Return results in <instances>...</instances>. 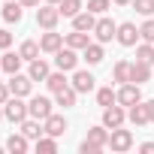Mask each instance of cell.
<instances>
[{
  "mask_svg": "<svg viewBox=\"0 0 154 154\" xmlns=\"http://www.w3.org/2000/svg\"><path fill=\"white\" fill-rule=\"evenodd\" d=\"M0 15H3V21H6V24H18V21L24 18V6L18 3V0H6V3H3V12H0Z\"/></svg>",
  "mask_w": 154,
  "mask_h": 154,
  "instance_id": "16",
  "label": "cell"
},
{
  "mask_svg": "<svg viewBox=\"0 0 154 154\" xmlns=\"http://www.w3.org/2000/svg\"><path fill=\"white\" fill-rule=\"evenodd\" d=\"M139 15H145V18H151L154 15V0H133V3H130Z\"/></svg>",
  "mask_w": 154,
  "mask_h": 154,
  "instance_id": "33",
  "label": "cell"
},
{
  "mask_svg": "<svg viewBox=\"0 0 154 154\" xmlns=\"http://www.w3.org/2000/svg\"><path fill=\"white\" fill-rule=\"evenodd\" d=\"M127 121H130L133 127H145V124H151V121H148V112H145V103L130 106V109H127Z\"/></svg>",
  "mask_w": 154,
  "mask_h": 154,
  "instance_id": "23",
  "label": "cell"
},
{
  "mask_svg": "<svg viewBox=\"0 0 154 154\" xmlns=\"http://www.w3.org/2000/svg\"><path fill=\"white\" fill-rule=\"evenodd\" d=\"M79 151H82V154H100V148H94V145H91V142H85V139H82Z\"/></svg>",
  "mask_w": 154,
  "mask_h": 154,
  "instance_id": "37",
  "label": "cell"
},
{
  "mask_svg": "<svg viewBox=\"0 0 154 154\" xmlns=\"http://www.w3.org/2000/svg\"><path fill=\"white\" fill-rule=\"evenodd\" d=\"M124 121H127V106L112 103V106H106V109H103V127L115 130V127H124Z\"/></svg>",
  "mask_w": 154,
  "mask_h": 154,
  "instance_id": "6",
  "label": "cell"
},
{
  "mask_svg": "<svg viewBox=\"0 0 154 154\" xmlns=\"http://www.w3.org/2000/svg\"><path fill=\"white\" fill-rule=\"evenodd\" d=\"M115 39H118L124 48H133L142 36H139V27H136L133 21H121V24H118V36H115Z\"/></svg>",
  "mask_w": 154,
  "mask_h": 154,
  "instance_id": "10",
  "label": "cell"
},
{
  "mask_svg": "<svg viewBox=\"0 0 154 154\" xmlns=\"http://www.w3.org/2000/svg\"><path fill=\"white\" fill-rule=\"evenodd\" d=\"M63 45H69V48H75V51H85V48L91 45V33H85V30H72V33L63 36Z\"/></svg>",
  "mask_w": 154,
  "mask_h": 154,
  "instance_id": "17",
  "label": "cell"
},
{
  "mask_svg": "<svg viewBox=\"0 0 154 154\" xmlns=\"http://www.w3.org/2000/svg\"><path fill=\"white\" fill-rule=\"evenodd\" d=\"M69 82H66V72L63 69H57V72H48V79H45V88L51 91V94H57L60 88H66Z\"/></svg>",
  "mask_w": 154,
  "mask_h": 154,
  "instance_id": "27",
  "label": "cell"
},
{
  "mask_svg": "<svg viewBox=\"0 0 154 154\" xmlns=\"http://www.w3.org/2000/svg\"><path fill=\"white\" fill-rule=\"evenodd\" d=\"M42 3H54V6H57V3H60V0H42Z\"/></svg>",
  "mask_w": 154,
  "mask_h": 154,
  "instance_id": "43",
  "label": "cell"
},
{
  "mask_svg": "<svg viewBox=\"0 0 154 154\" xmlns=\"http://www.w3.org/2000/svg\"><path fill=\"white\" fill-rule=\"evenodd\" d=\"M130 66H133L130 60H115V66H112V79L121 82V85L130 82Z\"/></svg>",
  "mask_w": 154,
  "mask_h": 154,
  "instance_id": "29",
  "label": "cell"
},
{
  "mask_svg": "<svg viewBox=\"0 0 154 154\" xmlns=\"http://www.w3.org/2000/svg\"><path fill=\"white\" fill-rule=\"evenodd\" d=\"M42 127H45V133H48V136H63V133L69 130L66 118H63V115H57V112H51V115L42 121Z\"/></svg>",
  "mask_w": 154,
  "mask_h": 154,
  "instance_id": "13",
  "label": "cell"
},
{
  "mask_svg": "<svg viewBox=\"0 0 154 154\" xmlns=\"http://www.w3.org/2000/svg\"><path fill=\"white\" fill-rule=\"evenodd\" d=\"M0 69H3V66H0Z\"/></svg>",
  "mask_w": 154,
  "mask_h": 154,
  "instance_id": "45",
  "label": "cell"
},
{
  "mask_svg": "<svg viewBox=\"0 0 154 154\" xmlns=\"http://www.w3.org/2000/svg\"><path fill=\"white\" fill-rule=\"evenodd\" d=\"M39 48H42L45 54L60 51V48H63V33H57V30H45V33L39 36Z\"/></svg>",
  "mask_w": 154,
  "mask_h": 154,
  "instance_id": "12",
  "label": "cell"
},
{
  "mask_svg": "<svg viewBox=\"0 0 154 154\" xmlns=\"http://www.w3.org/2000/svg\"><path fill=\"white\" fill-rule=\"evenodd\" d=\"M112 103H118V91H112V85H106V88H97V106H112Z\"/></svg>",
  "mask_w": 154,
  "mask_h": 154,
  "instance_id": "31",
  "label": "cell"
},
{
  "mask_svg": "<svg viewBox=\"0 0 154 154\" xmlns=\"http://www.w3.org/2000/svg\"><path fill=\"white\" fill-rule=\"evenodd\" d=\"M94 36H97V42H112L115 36H118V24L109 18V15H100L97 18V24H94Z\"/></svg>",
  "mask_w": 154,
  "mask_h": 154,
  "instance_id": "4",
  "label": "cell"
},
{
  "mask_svg": "<svg viewBox=\"0 0 154 154\" xmlns=\"http://www.w3.org/2000/svg\"><path fill=\"white\" fill-rule=\"evenodd\" d=\"M18 3H21V6H24V9H36V6H39V3H42V0H18Z\"/></svg>",
  "mask_w": 154,
  "mask_h": 154,
  "instance_id": "40",
  "label": "cell"
},
{
  "mask_svg": "<svg viewBox=\"0 0 154 154\" xmlns=\"http://www.w3.org/2000/svg\"><path fill=\"white\" fill-rule=\"evenodd\" d=\"M139 36H142L145 42H154V18H145V21L139 24Z\"/></svg>",
  "mask_w": 154,
  "mask_h": 154,
  "instance_id": "34",
  "label": "cell"
},
{
  "mask_svg": "<svg viewBox=\"0 0 154 154\" xmlns=\"http://www.w3.org/2000/svg\"><path fill=\"white\" fill-rule=\"evenodd\" d=\"M12 94H9V85H3V82H0V103H6Z\"/></svg>",
  "mask_w": 154,
  "mask_h": 154,
  "instance_id": "39",
  "label": "cell"
},
{
  "mask_svg": "<svg viewBox=\"0 0 154 154\" xmlns=\"http://www.w3.org/2000/svg\"><path fill=\"white\" fill-rule=\"evenodd\" d=\"M75 103H79V91H75L72 85H66V88H60V91L54 94V106H63V109H72Z\"/></svg>",
  "mask_w": 154,
  "mask_h": 154,
  "instance_id": "19",
  "label": "cell"
},
{
  "mask_svg": "<svg viewBox=\"0 0 154 154\" xmlns=\"http://www.w3.org/2000/svg\"><path fill=\"white\" fill-rule=\"evenodd\" d=\"M139 151H142V154H154V142H142Z\"/></svg>",
  "mask_w": 154,
  "mask_h": 154,
  "instance_id": "41",
  "label": "cell"
},
{
  "mask_svg": "<svg viewBox=\"0 0 154 154\" xmlns=\"http://www.w3.org/2000/svg\"><path fill=\"white\" fill-rule=\"evenodd\" d=\"M109 148H112L115 154H124V151H130V148H133V133H130V130H124V127H115V130H109Z\"/></svg>",
  "mask_w": 154,
  "mask_h": 154,
  "instance_id": "3",
  "label": "cell"
},
{
  "mask_svg": "<svg viewBox=\"0 0 154 154\" xmlns=\"http://www.w3.org/2000/svg\"><path fill=\"white\" fill-rule=\"evenodd\" d=\"M136 60L154 63V42H145V39H139V42H136Z\"/></svg>",
  "mask_w": 154,
  "mask_h": 154,
  "instance_id": "32",
  "label": "cell"
},
{
  "mask_svg": "<svg viewBox=\"0 0 154 154\" xmlns=\"http://www.w3.org/2000/svg\"><path fill=\"white\" fill-rule=\"evenodd\" d=\"M118 103L121 106H136V103H142V88L136 85V82H124L121 88H118Z\"/></svg>",
  "mask_w": 154,
  "mask_h": 154,
  "instance_id": "9",
  "label": "cell"
},
{
  "mask_svg": "<svg viewBox=\"0 0 154 154\" xmlns=\"http://www.w3.org/2000/svg\"><path fill=\"white\" fill-rule=\"evenodd\" d=\"M82 57L88 60V66H97V63H103V57H106V51H103V42H91V45L82 51Z\"/></svg>",
  "mask_w": 154,
  "mask_h": 154,
  "instance_id": "25",
  "label": "cell"
},
{
  "mask_svg": "<svg viewBox=\"0 0 154 154\" xmlns=\"http://www.w3.org/2000/svg\"><path fill=\"white\" fill-rule=\"evenodd\" d=\"M54 66L63 69V72H72V69H79V51L63 45L60 51H54Z\"/></svg>",
  "mask_w": 154,
  "mask_h": 154,
  "instance_id": "7",
  "label": "cell"
},
{
  "mask_svg": "<svg viewBox=\"0 0 154 154\" xmlns=\"http://www.w3.org/2000/svg\"><path fill=\"white\" fill-rule=\"evenodd\" d=\"M39 51H42V48H39V42H36V39H24V42L18 45V54H21L27 63H30V60H36V57H39Z\"/></svg>",
  "mask_w": 154,
  "mask_h": 154,
  "instance_id": "26",
  "label": "cell"
},
{
  "mask_svg": "<svg viewBox=\"0 0 154 154\" xmlns=\"http://www.w3.org/2000/svg\"><path fill=\"white\" fill-rule=\"evenodd\" d=\"M112 6V0H88V9L94 15H106V9Z\"/></svg>",
  "mask_w": 154,
  "mask_h": 154,
  "instance_id": "35",
  "label": "cell"
},
{
  "mask_svg": "<svg viewBox=\"0 0 154 154\" xmlns=\"http://www.w3.org/2000/svg\"><path fill=\"white\" fill-rule=\"evenodd\" d=\"M33 148H36V154H54V151H57V136H48V133H45V136L36 139Z\"/></svg>",
  "mask_w": 154,
  "mask_h": 154,
  "instance_id": "28",
  "label": "cell"
},
{
  "mask_svg": "<svg viewBox=\"0 0 154 154\" xmlns=\"http://www.w3.org/2000/svg\"><path fill=\"white\" fill-rule=\"evenodd\" d=\"M54 103L48 100V97H42V94H36V97H30L27 100V112H30V118H36V121H45L54 109H51Z\"/></svg>",
  "mask_w": 154,
  "mask_h": 154,
  "instance_id": "5",
  "label": "cell"
},
{
  "mask_svg": "<svg viewBox=\"0 0 154 154\" xmlns=\"http://www.w3.org/2000/svg\"><path fill=\"white\" fill-rule=\"evenodd\" d=\"M145 103V112H148V121L154 124V100H142Z\"/></svg>",
  "mask_w": 154,
  "mask_h": 154,
  "instance_id": "38",
  "label": "cell"
},
{
  "mask_svg": "<svg viewBox=\"0 0 154 154\" xmlns=\"http://www.w3.org/2000/svg\"><path fill=\"white\" fill-rule=\"evenodd\" d=\"M48 72H51V66H48L42 57L30 60V66H27V75H30L33 82H45V79H48Z\"/></svg>",
  "mask_w": 154,
  "mask_h": 154,
  "instance_id": "22",
  "label": "cell"
},
{
  "mask_svg": "<svg viewBox=\"0 0 154 154\" xmlns=\"http://www.w3.org/2000/svg\"><path fill=\"white\" fill-rule=\"evenodd\" d=\"M27 148H30V139H27L21 130H18V133H12V136L6 139V151H12V154H24Z\"/></svg>",
  "mask_w": 154,
  "mask_h": 154,
  "instance_id": "24",
  "label": "cell"
},
{
  "mask_svg": "<svg viewBox=\"0 0 154 154\" xmlns=\"http://www.w3.org/2000/svg\"><path fill=\"white\" fill-rule=\"evenodd\" d=\"M12 39H15V36H12V33H9L6 27H0V51H6V48H12Z\"/></svg>",
  "mask_w": 154,
  "mask_h": 154,
  "instance_id": "36",
  "label": "cell"
},
{
  "mask_svg": "<svg viewBox=\"0 0 154 154\" xmlns=\"http://www.w3.org/2000/svg\"><path fill=\"white\" fill-rule=\"evenodd\" d=\"M3 118H6V115H3V103H0V121H3Z\"/></svg>",
  "mask_w": 154,
  "mask_h": 154,
  "instance_id": "44",
  "label": "cell"
},
{
  "mask_svg": "<svg viewBox=\"0 0 154 154\" xmlns=\"http://www.w3.org/2000/svg\"><path fill=\"white\" fill-rule=\"evenodd\" d=\"M112 3H115V6H130L133 0H112Z\"/></svg>",
  "mask_w": 154,
  "mask_h": 154,
  "instance_id": "42",
  "label": "cell"
},
{
  "mask_svg": "<svg viewBox=\"0 0 154 154\" xmlns=\"http://www.w3.org/2000/svg\"><path fill=\"white\" fill-rule=\"evenodd\" d=\"M57 9H60V15H63V18H75V15L82 12V0H60Z\"/></svg>",
  "mask_w": 154,
  "mask_h": 154,
  "instance_id": "30",
  "label": "cell"
},
{
  "mask_svg": "<svg viewBox=\"0 0 154 154\" xmlns=\"http://www.w3.org/2000/svg\"><path fill=\"white\" fill-rule=\"evenodd\" d=\"M21 63H24V57H21L18 51H9V48L3 51V57H0V66H3V72H9V75H12V72H18V69H21Z\"/></svg>",
  "mask_w": 154,
  "mask_h": 154,
  "instance_id": "20",
  "label": "cell"
},
{
  "mask_svg": "<svg viewBox=\"0 0 154 154\" xmlns=\"http://www.w3.org/2000/svg\"><path fill=\"white\" fill-rule=\"evenodd\" d=\"M94 24H97V15L91 9H82L79 15L72 18V30H85V33H94Z\"/></svg>",
  "mask_w": 154,
  "mask_h": 154,
  "instance_id": "18",
  "label": "cell"
},
{
  "mask_svg": "<svg viewBox=\"0 0 154 154\" xmlns=\"http://www.w3.org/2000/svg\"><path fill=\"white\" fill-rule=\"evenodd\" d=\"M18 127H21V133H24L27 139H33V142H36L39 136H45V127H42V121H36V118H24Z\"/></svg>",
  "mask_w": 154,
  "mask_h": 154,
  "instance_id": "21",
  "label": "cell"
},
{
  "mask_svg": "<svg viewBox=\"0 0 154 154\" xmlns=\"http://www.w3.org/2000/svg\"><path fill=\"white\" fill-rule=\"evenodd\" d=\"M3 115H6V121H9V124H21L24 118H30L24 97H15V94H12V97L3 103Z\"/></svg>",
  "mask_w": 154,
  "mask_h": 154,
  "instance_id": "1",
  "label": "cell"
},
{
  "mask_svg": "<svg viewBox=\"0 0 154 154\" xmlns=\"http://www.w3.org/2000/svg\"><path fill=\"white\" fill-rule=\"evenodd\" d=\"M60 18H63V15H60V9H57L54 3H42V6H36V24H39L42 30H54Z\"/></svg>",
  "mask_w": 154,
  "mask_h": 154,
  "instance_id": "2",
  "label": "cell"
},
{
  "mask_svg": "<svg viewBox=\"0 0 154 154\" xmlns=\"http://www.w3.org/2000/svg\"><path fill=\"white\" fill-rule=\"evenodd\" d=\"M30 91H33V79L27 72H12L9 75V94H15V97H30Z\"/></svg>",
  "mask_w": 154,
  "mask_h": 154,
  "instance_id": "8",
  "label": "cell"
},
{
  "mask_svg": "<svg viewBox=\"0 0 154 154\" xmlns=\"http://www.w3.org/2000/svg\"><path fill=\"white\" fill-rule=\"evenodd\" d=\"M85 142H91L94 148L106 151V148H109V127H103V124L91 127V130H88V136H85Z\"/></svg>",
  "mask_w": 154,
  "mask_h": 154,
  "instance_id": "14",
  "label": "cell"
},
{
  "mask_svg": "<svg viewBox=\"0 0 154 154\" xmlns=\"http://www.w3.org/2000/svg\"><path fill=\"white\" fill-rule=\"evenodd\" d=\"M151 79H154L151 63H145V60H133V66H130V82L145 85V82H151Z\"/></svg>",
  "mask_w": 154,
  "mask_h": 154,
  "instance_id": "15",
  "label": "cell"
},
{
  "mask_svg": "<svg viewBox=\"0 0 154 154\" xmlns=\"http://www.w3.org/2000/svg\"><path fill=\"white\" fill-rule=\"evenodd\" d=\"M94 72H88V69H72V79H69V85L79 91V94H91L94 91Z\"/></svg>",
  "mask_w": 154,
  "mask_h": 154,
  "instance_id": "11",
  "label": "cell"
}]
</instances>
